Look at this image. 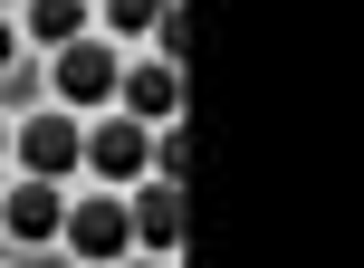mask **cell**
I'll list each match as a JSON object with an SVG mask.
<instances>
[{
    "mask_svg": "<svg viewBox=\"0 0 364 268\" xmlns=\"http://www.w3.org/2000/svg\"><path fill=\"white\" fill-rule=\"evenodd\" d=\"M58 240H68L77 259H115V250H134V211H125L115 192H96V201H68Z\"/></svg>",
    "mask_w": 364,
    "mask_h": 268,
    "instance_id": "obj_1",
    "label": "cell"
},
{
    "mask_svg": "<svg viewBox=\"0 0 364 268\" xmlns=\"http://www.w3.org/2000/svg\"><path fill=\"white\" fill-rule=\"evenodd\" d=\"M125 211H134V240H144V250H173L182 240V182H144Z\"/></svg>",
    "mask_w": 364,
    "mask_h": 268,
    "instance_id": "obj_7",
    "label": "cell"
},
{
    "mask_svg": "<svg viewBox=\"0 0 364 268\" xmlns=\"http://www.w3.org/2000/svg\"><path fill=\"white\" fill-rule=\"evenodd\" d=\"M10 144H19V163H29L38 182H58V173H77V144H87V134H77L68 115H29Z\"/></svg>",
    "mask_w": 364,
    "mask_h": 268,
    "instance_id": "obj_4",
    "label": "cell"
},
{
    "mask_svg": "<svg viewBox=\"0 0 364 268\" xmlns=\"http://www.w3.org/2000/svg\"><path fill=\"white\" fill-rule=\"evenodd\" d=\"M10 58H19V29H10V19H0V68H10Z\"/></svg>",
    "mask_w": 364,
    "mask_h": 268,
    "instance_id": "obj_10",
    "label": "cell"
},
{
    "mask_svg": "<svg viewBox=\"0 0 364 268\" xmlns=\"http://www.w3.org/2000/svg\"><path fill=\"white\" fill-rule=\"evenodd\" d=\"M115 87H125V115H134V125H164V115L182 106V68H173V58H144V68L115 77Z\"/></svg>",
    "mask_w": 364,
    "mask_h": 268,
    "instance_id": "obj_6",
    "label": "cell"
},
{
    "mask_svg": "<svg viewBox=\"0 0 364 268\" xmlns=\"http://www.w3.org/2000/svg\"><path fill=\"white\" fill-rule=\"evenodd\" d=\"M0 154H10V125H0Z\"/></svg>",
    "mask_w": 364,
    "mask_h": 268,
    "instance_id": "obj_11",
    "label": "cell"
},
{
    "mask_svg": "<svg viewBox=\"0 0 364 268\" xmlns=\"http://www.w3.org/2000/svg\"><path fill=\"white\" fill-rule=\"evenodd\" d=\"M173 0H106V29H154Z\"/></svg>",
    "mask_w": 364,
    "mask_h": 268,
    "instance_id": "obj_9",
    "label": "cell"
},
{
    "mask_svg": "<svg viewBox=\"0 0 364 268\" xmlns=\"http://www.w3.org/2000/svg\"><path fill=\"white\" fill-rule=\"evenodd\" d=\"M144 154H154V125H134V115H115V125H96L77 144V163H96V182H134Z\"/></svg>",
    "mask_w": 364,
    "mask_h": 268,
    "instance_id": "obj_2",
    "label": "cell"
},
{
    "mask_svg": "<svg viewBox=\"0 0 364 268\" xmlns=\"http://www.w3.org/2000/svg\"><path fill=\"white\" fill-rule=\"evenodd\" d=\"M58 96H68V106H106V96H115V58L96 48V38H68V58H58Z\"/></svg>",
    "mask_w": 364,
    "mask_h": 268,
    "instance_id": "obj_5",
    "label": "cell"
},
{
    "mask_svg": "<svg viewBox=\"0 0 364 268\" xmlns=\"http://www.w3.org/2000/svg\"><path fill=\"white\" fill-rule=\"evenodd\" d=\"M58 220H68V201H58V182H10V201H0V230H10V240H29V250H38V240H58Z\"/></svg>",
    "mask_w": 364,
    "mask_h": 268,
    "instance_id": "obj_3",
    "label": "cell"
},
{
    "mask_svg": "<svg viewBox=\"0 0 364 268\" xmlns=\"http://www.w3.org/2000/svg\"><path fill=\"white\" fill-rule=\"evenodd\" d=\"M29 38H48V48L87 38V0H29Z\"/></svg>",
    "mask_w": 364,
    "mask_h": 268,
    "instance_id": "obj_8",
    "label": "cell"
}]
</instances>
